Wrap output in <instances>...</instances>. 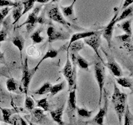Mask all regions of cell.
Returning <instances> with one entry per match:
<instances>
[{
	"instance_id": "obj_3",
	"label": "cell",
	"mask_w": 133,
	"mask_h": 125,
	"mask_svg": "<svg viewBox=\"0 0 133 125\" xmlns=\"http://www.w3.org/2000/svg\"><path fill=\"white\" fill-rule=\"evenodd\" d=\"M41 8H42V5L36 7L34 9L32 10V12H31L30 14H28L26 21L23 22L21 25H19L18 27L20 28L22 26H24V25H26V28H27L28 33H31L32 30L35 28V26L37 23H41V24L44 23V20H43V18H42V16L41 17L38 16L40 10H41Z\"/></svg>"
},
{
	"instance_id": "obj_38",
	"label": "cell",
	"mask_w": 133,
	"mask_h": 125,
	"mask_svg": "<svg viewBox=\"0 0 133 125\" xmlns=\"http://www.w3.org/2000/svg\"><path fill=\"white\" fill-rule=\"evenodd\" d=\"M11 8L9 7H5L0 9V23H1L4 20V18H6V16L8 14V12H10Z\"/></svg>"
},
{
	"instance_id": "obj_12",
	"label": "cell",
	"mask_w": 133,
	"mask_h": 125,
	"mask_svg": "<svg viewBox=\"0 0 133 125\" xmlns=\"http://www.w3.org/2000/svg\"><path fill=\"white\" fill-rule=\"evenodd\" d=\"M32 115V120L34 121L37 124H45L48 123V119L42 108H33L30 112Z\"/></svg>"
},
{
	"instance_id": "obj_48",
	"label": "cell",
	"mask_w": 133,
	"mask_h": 125,
	"mask_svg": "<svg viewBox=\"0 0 133 125\" xmlns=\"http://www.w3.org/2000/svg\"><path fill=\"white\" fill-rule=\"evenodd\" d=\"M131 41H132V42H133V37H132V38H131Z\"/></svg>"
},
{
	"instance_id": "obj_19",
	"label": "cell",
	"mask_w": 133,
	"mask_h": 125,
	"mask_svg": "<svg viewBox=\"0 0 133 125\" xmlns=\"http://www.w3.org/2000/svg\"><path fill=\"white\" fill-rule=\"evenodd\" d=\"M57 55H58V50H56V49H54L53 48L50 47V48H48V51L46 52L45 55L43 57V58H41V60L38 62V64H37L34 67V68H33L32 69V73H35V72L37 71V69L39 68L40 64H41L42 63H43L44 60L48 59V58H55Z\"/></svg>"
},
{
	"instance_id": "obj_1",
	"label": "cell",
	"mask_w": 133,
	"mask_h": 125,
	"mask_svg": "<svg viewBox=\"0 0 133 125\" xmlns=\"http://www.w3.org/2000/svg\"><path fill=\"white\" fill-rule=\"evenodd\" d=\"M114 91L111 96V102L114 106V109L118 118V123H122V120L124 116L125 111L127 108V94L121 92L117 85L114 83Z\"/></svg>"
},
{
	"instance_id": "obj_39",
	"label": "cell",
	"mask_w": 133,
	"mask_h": 125,
	"mask_svg": "<svg viewBox=\"0 0 133 125\" xmlns=\"http://www.w3.org/2000/svg\"><path fill=\"white\" fill-rule=\"evenodd\" d=\"M15 2L11 1V0H0V7L1 8H5V7H9L12 8L14 6Z\"/></svg>"
},
{
	"instance_id": "obj_25",
	"label": "cell",
	"mask_w": 133,
	"mask_h": 125,
	"mask_svg": "<svg viewBox=\"0 0 133 125\" xmlns=\"http://www.w3.org/2000/svg\"><path fill=\"white\" fill-rule=\"evenodd\" d=\"M119 27L125 32V34H127L129 36H131L132 34V29H131V19L125 20L119 25Z\"/></svg>"
},
{
	"instance_id": "obj_5",
	"label": "cell",
	"mask_w": 133,
	"mask_h": 125,
	"mask_svg": "<svg viewBox=\"0 0 133 125\" xmlns=\"http://www.w3.org/2000/svg\"><path fill=\"white\" fill-rule=\"evenodd\" d=\"M47 16L50 20H52L57 23L63 25L66 28L71 27V23L68 21L66 20V18L63 17L60 10V8L56 5V4H52L47 10Z\"/></svg>"
},
{
	"instance_id": "obj_41",
	"label": "cell",
	"mask_w": 133,
	"mask_h": 125,
	"mask_svg": "<svg viewBox=\"0 0 133 125\" xmlns=\"http://www.w3.org/2000/svg\"><path fill=\"white\" fill-rule=\"evenodd\" d=\"M133 3V0H125V2L122 5V10H124L125 8H127V7L131 6Z\"/></svg>"
},
{
	"instance_id": "obj_28",
	"label": "cell",
	"mask_w": 133,
	"mask_h": 125,
	"mask_svg": "<svg viewBox=\"0 0 133 125\" xmlns=\"http://www.w3.org/2000/svg\"><path fill=\"white\" fill-rule=\"evenodd\" d=\"M52 84H51L50 83H43L42 87L40 88L39 89L36 90L34 93V94H37V95H43V94H47L48 93L51 92V89H52Z\"/></svg>"
},
{
	"instance_id": "obj_6",
	"label": "cell",
	"mask_w": 133,
	"mask_h": 125,
	"mask_svg": "<svg viewBox=\"0 0 133 125\" xmlns=\"http://www.w3.org/2000/svg\"><path fill=\"white\" fill-rule=\"evenodd\" d=\"M23 66V74H22V79H21V88H22V92L27 95L29 84L32 80V78L33 76V73L32 69H29L28 68V58H25V62L22 65Z\"/></svg>"
},
{
	"instance_id": "obj_29",
	"label": "cell",
	"mask_w": 133,
	"mask_h": 125,
	"mask_svg": "<svg viewBox=\"0 0 133 125\" xmlns=\"http://www.w3.org/2000/svg\"><path fill=\"white\" fill-rule=\"evenodd\" d=\"M66 87V82L65 81H62L59 83H57V84H54L52 86V89H51V96L53 97V96H55L56 94H57L59 92L62 91Z\"/></svg>"
},
{
	"instance_id": "obj_44",
	"label": "cell",
	"mask_w": 133,
	"mask_h": 125,
	"mask_svg": "<svg viewBox=\"0 0 133 125\" xmlns=\"http://www.w3.org/2000/svg\"><path fill=\"white\" fill-rule=\"evenodd\" d=\"M18 118L17 117H14V123H12V125H18Z\"/></svg>"
},
{
	"instance_id": "obj_47",
	"label": "cell",
	"mask_w": 133,
	"mask_h": 125,
	"mask_svg": "<svg viewBox=\"0 0 133 125\" xmlns=\"http://www.w3.org/2000/svg\"><path fill=\"white\" fill-rule=\"evenodd\" d=\"M59 1H60V0H51V2L53 3H58Z\"/></svg>"
},
{
	"instance_id": "obj_45",
	"label": "cell",
	"mask_w": 133,
	"mask_h": 125,
	"mask_svg": "<svg viewBox=\"0 0 133 125\" xmlns=\"http://www.w3.org/2000/svg\"><path fill=\"white\" fill-rule=\"evenodd\" d=\"M3 94V88H2V85L1 83H0V97Z\"/></svg>"
},
{
	"instance_id": "obj_17",
	"label": "cell",
	"mask_w": 133,
	"mask_h": 125,
	"mask_svg": "<svg viewBox=\"0 0 133 125\" xmlns=\"http://www.w3.org/2000/svg\"><path fill=\"white\" fill-rule=\"evenodd\" d=\"M0 110L2 112L3 114V120L4 123H8V124H12L14 123V117L12 116V114H14L17 113V111L14 108H3L2 107H0Z\"/></svg>"
},
{
	"instance_id": "obj_46",
	"label": "cell",
	"mask_w": 133,
	"mask_h": 125,
	"mask_svg": "<svg viewBox=\"0 0 133 125\" xmlns=\"http://www.w3.org/2000/svg\"><path fill=\"white\" fill-rule=\"evenodd\" d=\"M28 125H37V123H33L30 122V121H29V122H28Z\"/></svg>"
},
{
	"instance_id": "obj_7",
	"label": "cell",
	"mask_w": 133,
	"mask_h": 125,
	"mask_svg": "<svg viewBox=\"0 0 133 125\" xmlns=\"http://www.w3.org/2000/svg\"><path fill=\"white\" fill-rule=\"evenodd\" d=\"M47 34L48 37V43H51L54 41H64L70 39L68 33L56 28L53 25H50L47 28Z\"/></svg>"
},
{
	"instance_id": "obj_36",
	"label": "cell",
	"mask_w": 133,
	"mask_h": 125,
	"mask_svg": "<svg viewBox=\"0 0 133 125\" xmlns=\"http://www.w3.org/2000/svg\"><path fill=\"white\" fill-rule=\"evenodd\" d=\"M28 54L29 56H31L32 58H37L39 56V52L34 45H31L30 47H28Z\"/></svg>"
},
{
	"instance_id": "obj_24",
	"label": "cell",
	"mask_w": 133,
	"mask_h": 125,
	"mask_svg": "<svg viewBox=\"0 0 133 125\" xmlns=\"http://www.w3.org/2000/svg\"><path fill=\"white\" fill-rule=\"evenodd\" d=\"M116 83L123 88H128V89L133 90V80L131 78L119 77L116 78Z\"/></svg>"
},
{
	"instance_id": "obj_30",
	"label": "cell",
	"mask_w": 133,
	"mask_h": 125,
	"mask_svg": "<svg viewBox=\"0 0 133 125\" xmlns=\"http://www.w3.org/2000/svg\"><path fill=\"white\" fill-rule=\"evenodd\" d=\"M77 114L79 118H90L93 114V111H89L84 108H77Z\"/></svg>"
},
{
	"instance_id": "obj_2",
	"label": "cell",
	"mask_w": 133,
	"mask_h": 125,
	"mask_svg": "<svg viewBox=\"0 0 133 125\" xmlns=\"http://www.w3.org/2000/svg\"><path fill=\"white\" fill-rule=\"evenodd\" d=\"M61 73L63 74L66 82L68 84V91L70 92L72 89H76V66H73L69 58V52L66 53V62L63 69L61 71Z\"/></svg>"
},
{
	"instance_id": "obj_34",
	"label": "cell",
	"mask_w": 133,
	"mask_h": 125,
	"mask_svg": "<svg viewBox=\"0 0 133 125\" xmlns=\"http://www.w3.org/2000/svg\"><path fill=\"white\" fill-rule=\"evenodd\" d=\"M37 106H38L39 108H41L44 112L50 111L49 103H48V98H42V99L37 100Z\"/></svg>"
},
{
	"instance_id": "obj_21",
	"label": "cell",
	"mask_w": 133,
	"mask_h": 125,
	"mask_svg": "<svg viewBox=\"0 0 133 125\" xmlns=\"http://www.w3.org/2000/svg\"><path fill=\"white\" fill-rule=\"evenodd\" d=\"M6 87H7L8 91L12 92V93H19V91H22L21 85H19L18 82L14 78H9L7 79Z\"/></svg>"
},
{
	"instance_id": "obj_14",
	"label": "cell",
	"mask_w": 133,
	"mask_h": 125,
	"mask_svg": "<svg viewBox=\"0 0 133 125\" xmlns=\"http://www.w3.org/2000/svg\"><path fill=\"white\" fill-rule=\"evenodd\" d=\"M76 3V0H73L72 3L69 6H61L60 7V10L62 12V15L65 18L69 20L70 22L75 23L77 21V18L75 16L74 14V4Z\"/></svg>"
},
{
	"instance_id": "obj_11",
	"label": "cell",
	"mask_w": 133,
	"mask_h": 125,
	"mask_svg": "<svg viewBox=\"0 0 133 125\" xmlns=\"http://www.w3.org/2000/svg\"><path fill=\"white\" fill-rule=\"evenodd\" d=\"M106 54V57L107 58V66L109 68V70L111 72V73L114 75L115 77L119 78L122 76V70L120 68V66L118 65L117 63L116 62L114 57L111 54H108L106 52H104Z\"/></svg>"
},
{
	"instance_id": "obj_8",
	"label": "cell",
	"mask_w": 133,
	"mask_h": 125,
	"mask_svg": "<svg viewBox=\"0 0 133 125\" xmlns=\"http://www.w3.org/2000/svg\"><path fill=\"white\" fill-rule=\"evenodd\" d=\"M66 112L69 118L70 123L72 124L75 119V114L77 113V99H76V91H75V89L71 90L69 92Z\"/></svg>"
},
{
	"instance_id": "obj_23",
	"label": "cell",
	"mask_w": 133,
	"mask_h": 125,
	"mask_svg": "<svg viewBox=\"0 0 133 125\" xmlns=\"http://www.w3.org/2000/svg\"><path fill=\"white\" fill-rule=\"evenodd\" d=\"M83 48H84V43L81 40H77L68 46V51L73 53H77V52H79Z\"/></svg>"
},
{
	"instance_id": "obj_18",
	"label": "cell",
	"mask_w": 133,
	"mask_h": 125,
	"mask_svg": "<svg viewBox=\"0 0 133 125\" xmlns=\"http://www.w3.org/2000/svg\"><path fill=\"white\" fill-rule=\"evenodd\" d=\"M12 43L15 47L18 48L19 50V53H20V58H21V63H22V65L23 64V50L24 48V43H25V40L23 38V36H21L20 34H18L14 36L12 39Z\"/></svg>"
},
{
	"instance_id": "obj_49",
	"label": "cell",
	"mask_w": 133,
	"mask_h": 125,
	"mask_svg": "<svg viewBox=\"0 0 133 125\" xmlns=\"http://www.w3.org/2000/svg\"><path fill=\"white\" fill-rule=\"evenodd\" d=\"M0 125H1V124H0Z\"/></svg>"
},
{
	"instance_id": "obj_35",
	"label": "cell",
	"mask_w": 133,
	"mask_h": 125,
	"mask_svg": "<svg viewBox=\"0 0 133 125\" xmlns=\"http://www.w3.org/2000/svg\"><path fill=\"white\" fill-rule=\"evenodd\" d=\"M24 107L25 108L29 111V112H31L33 108H35V103L34 101H33V99L31 98V97H29V96H26V98H25V102H24Z\"/></svg>"
},
{
	"instance_id": "obj_40",
	"label": "cell",
	"mask_w": 133,
	"mask_h": 125,
	"mask_svg": "<svg viewBox=\"0 0 133 125\" xmlns=\"http://www.w3.org/2000/svg\"><path fill=\"white\" fill-rule=\"evenodd\" d=\"M1 48H2V44L0 43V64H6L5 55H4V53L2 52Z\"/></svg>"
},
{
	"instance_id": "obj_16",
	"label": "cell",
	"mask_w": 133,
	"mask_h": 125,
	"mask_svg": "<svg viewBox=\"0 0 133 125\" xmlns=\"http://www.w3.org/2000/svg\"><path fill=\"white\" fill-rule=\"evenodd\" d=\"M63 109H64V104H62L61 107L56 108L55 110L50 111V115H51L52 120L54 122H56L58 125H64V122L62 120Z\"/></svg>"
},
{
	"instance_id": "obj_33",
	"label": "cell",
	"mask_w": 133,
	"mask_h": 125,
	"mask_svg": "<svg viewBox=\"0 0 133 125\" xmlns=\"http://www.w3.org/2000/svg\"><path fill=\"white\" fill-rule=\"evenodd\" d=\"M23 5V15L27 14L28 11H30L34 6V3H36V0H23L22 2Z\"/></svg>"
},
{
	"instance_id": "obj_42",
	"label": "cell",
	"mask_w": 133,
	"mask_h": 125,
	"mask_svg": "<svg viewBox=\"0 0 133 125\" xmlns=\"http://www.w3.org/2000/svg\"><path fill=\"white\" fill-rule=\"evenodd\" d=\"M19 121H20V125H28L27 121L23 118H22V117H19Z\"/></svg>"
},
{
	"instance_id": "obj_9",
	"label": "cell",
	"mask_w": 133,
	"mask_h": 125,
	"mask_svg": "<svg viewBox=\"0 0 133 125\" xmlns=\"http://www.w3.org/2000/svg\"><path fill=\"white\" fill-rule=\"evenodd\" d=\"M118 11H116L115 12L114 16L112 17V18L109 22L107 26L104 28V29L102 31V35L104 39H106L107 43L109 47H111V40H112V35H113V30H114V27L115 24L116 23V18L118 17Z\"/></svg>"
},
{
	"instance_id": "obj_10",
	"label": "cell",
	"mask_w": 133,
	"mask_h": 125,
	"mask_svg": "<svg viewBox=\"0 0 133 125\" xmlns=\"http://www.w3.org/2000/svg\"><path fill=\"white\" fill-rule=\"evenodd\" d=\"M101 36H102V31H97L95 34H93L92 36L85 39L84 43L94 50V52L97 55L98 58H100V60L102 62V58L100 56L99 52H98L100 44H101Z\"/></svg>"
},
{
	"instance_id": "obj_22",
	"label": "cell",
	"mask_w": 133,
	"mask_h": 125,
	"mask_svg": "<svg viewBox=\"0 0 133 125\" xmlns=\"http://www.w3.org/2000/svg\"><path fill=\"white\" fill-rule=\"evenodd\" d=\"M97 31H87V32H81V33H74V34L71 37L69 44L72 43L73 42L77 41V40H81V39H85L87 38H89L91 36H92L95 34Z\"/></svg>"
},
{
	"instance_id": "obj_20",
	"label": "cell",
	"mask_w": 133,
	"mask_h": 125,
	"mask_svg": "<svg viewBox=\"0 0 133 125\" xmlns=\"http://www.w3.org/2000/svg\"><path fill=\"white\" fill-rule=\"evenodd\" d=\"M12 25V23H10V18H7L6 20H3V27L1 28V30H0V43L7 39V37L11 29Z\"/></svg>"
},
{
	"instance_id": "obj_4",
	"label": "cell",
	"mask_w": 133,
	"mask_h": 125,
	"mask_svg": "<svg viewBox=\"0 0 133 125\" xmlns=\"http://www.w3.org/2000/svg\"><path fill=\"white\" fill-rule=\"evenodd\" d=\"M94 73H95V78L97 83L99 87V92H100V96H99V103L98 104L101 105L102 103V93L104 89V84H105V78H106V73H105V68L102 64V62L97 61L94 64Z\"/></svg>"
},
{
	"instance_id": "obj_15",
	"label": "cell",
	"mask_w": 133,
	"mask_h": 125,
	"mask_svg": "<svg viewBox=\"0 0 133 125\" xmlns=\"http://www.w3.org/2000/svg\"><path fill=\"white\" fill-rule=\"evenodd\" d=\"M23 3L21 1H16L14 6L12 7V18L14 19L12 25H14L18 23L20 18L23 16Z\"/></svg>"
},
{
	"instance_id": "obj_26",
	"label": "cell",
	"mask_w": 133,
	"mask_h": 125,
	"mask_svg": "<svg viewBox=\"0 0 133 125\" xmlns=\"http://www.w3.org/2000/svg\"><path fill=\"white\" fill-rule=\"evenodd\" d=\"M41 33H42V29H37V30L33 32L31 34L30 38L33 44H38V43H43L44 41V37L42 36Z\"/></svg>"
},
{
	"instance_id": "obj_32",
	"label": "cell",
	"mask_w": 133,
	"mask_h": 125,
	"mask_svg": "<svg viewBox=\"0 0 133 125\" xmlns=\"http://www.w3.org/2000/svg\"><path fill=\"white\" fill-rule=\"evenodd\" d=\"M124 125H133V114L129 109L128 105H127L124 114Z\"/></svg>"
},
{
	"instance_id": "obj_43",
	"label": "cell",
	"mask_w": 133,
	"mask_h": 125,
	"mask_svg": "<svg viewBox=\"0 0 133 125\" xmlns=\"http://www.w3.org/2000/svg\"><path fill=\"white\" fill-rule=\"evenodd\" d=\"M50 0H36V3H38L40 4H45V3H48Z\"/></svg>"
},
{
	"instance_id": "obj_37",
	"label": "cell",
	"mask_w": 133,
	"mask_h": 125,
	"mask_svg": "<svg viewBox=\"0 0 133 125\" xmlns=\"http://www.w3.org/2000/svg\"><path fill=\"white\" fill-rule=\"evenodd\" d=\"M9 73H10V71H9V67L8 66H3L0 68V76L9 78H11Z\"/></svg>"
},
{
	"instance_id": "obj_13",
	"label": "cell",
	"mask_w": 133,
	"mask_h": 125,
	"mask_svg": "<svg viewBox=\"0 0 133 125\" xmlns=\"http://www.w3.org/2000/svg\"><path fill=\"white\" fill-rule=\"evenodd\" d=\"M108 108V99L106 97L105 98V102H104V105L102 108H100L99 112L97 113V114L96 115L93 119L91 121L90 123H94L96 125H104V118L107 114Z\"/></svg>"
},
{
	"instance_id": "obj_27",
	"label": "cell",
	"mask_w": 133,
	"mask_h": 125,
	"mask_svg": "<svg viewBox=\"0 0 133 125\" xmlns=\"http://www.w3.org/2000/svg\"><path fill=\"white\" fill-rule=\"evenodd\" d=\"M76 63H77V65H78V67L80 68L88 71V68L90 66L88 62H87L84 58H82L80 54H78V53H77V55H76Z\"/></svg>"
},
{
	"instance_id": "obj_31",
	"label": "cell",
	"mask_w": 133,
	"mask_h": 125,
	"mask_svg": "<svg viewBox=\"0 0 133 125\" xmlns=\"http://www.w3.org/2000/svg\"><path fill=\"white\" fill-rule=\"evenodd\" d=\"M132 12H133V6L131 5V6L127 7V8H125L124 10H122V14L116 18V23L126 19L127 18H128V17L132 14Z\"/></svg>"
}]
</instances>
